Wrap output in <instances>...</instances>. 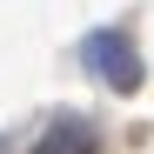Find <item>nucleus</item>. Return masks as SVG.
I'll return each mask as SVG.
<instances>
[{"label": "nucleus", "mask_w": 154, "mask_h": 154, "mask_svg": "<svg viewBox=\"0 0 154 154\" xmlns=\"http://www.w3.org/2000/svg\"><path fill=\"white\" fill-rule=\"evenodd\" d=\"M81 54H87V67L107 81V94H141V54H134V40H127L121 27H94L87 40H81Z\"/></svg>", "instance_id": "1"}, {"label": "nucleus", "mask_w": 154, "mask_h": 154, "mask_svg": "<svg viewBox=\"0 0 154 154\" xmlns=\"http://www.w3.org/2000/svg\"><path fill=\"white\" fill-rule=\"evenodd\" d=\"M27 154H100V134H94L81 114H60V121L40 127V141H34Z\"/></svg>", "instance_id": "2"}]
</instances>
